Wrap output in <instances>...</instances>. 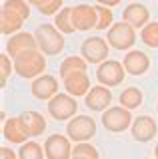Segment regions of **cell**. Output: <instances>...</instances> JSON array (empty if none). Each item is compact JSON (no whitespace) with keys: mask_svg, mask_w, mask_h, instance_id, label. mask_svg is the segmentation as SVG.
I'll return each instance as SVG.
<instances>
[{"mask_svg":"<svg viewBox=\"0 0 158 159\" xmlns=\"http://www.w3.org/2000/svg\"><path fill=\"white\" fill-rule=\"evenodd\" d=\"M12 62H14V72L24 80H36L46 70V58H44V54L38 48L20 54Z\"/></svg>","mask_w":158,"mask_h":159,"instance_id":"cell-1","label":"cell"},{"mask_svg":"<svg viewBox=\"0 0 158 159\" xmlns=\"http://www.w3.org/2000/svg\"><path fill=\"white\" fill-rule=\"evenodd\" d=\"M38 50L44 56H58L64 50V34L54 24H40L34 32Z\"/></svg>","mask_w":158,"mask_h":159,"instance_id":"cell-2","label":"cell"},{"mask_svg":"<svg viewBox=\"0 0 158 159\" xmlns=\"http://www.w3.org/2000/svg\"><path fill=\"white\" fill-rule=\"evenodd\" d=\"M106 42L110 44V48L114 50H130L136 42V28H132L128 22L120 20L114 22V26L106 32Z\"/></svg>","mask_w":158,"mask_h":159,"instance_id":"cell-3","label":"cell"},{"mask_svg":"<svg viewBox=\"0 0 158 159\" xmlns=\"http://www.w3.org/2000/svg\"><path fill=\"white\" fill-rule=\"evenodd\" d=\"M66 135L70 137L74 143L90 141V139L96 135V121L90 116H74L72 119H68Z\"/></svg>","mask_w":158,"mask_h":159,"instance_id":"cell-4","label":"cell"},{"mask_svg":"<svg viewBox=\"0 0 158 159\" xmlns=\"http://www.w3.org/2000/svg\"><path fill=\"white\" fill-rule=\"evenodd\" d=\"M78 111V102L70 93H56L50 102H48V113L56 121H66L72 119Z\"/></svg>","mask_w":158,"mask_h":159,"instance_id":"cell-5","label":"cell"},{"mask_svg":"<svg viewBox=\"0 0 158 159\" xmlns=\"http://www.w3.org/2000/svg\"><path fill=\"white\" fill-rule=\"evenodd\" d=\"M132 113L130 109L118 106V107H108L106 111H102V125L112 133H120L124 129L132 127Z\"/></svg>","mask_w":158,"mask_h":159,"instance_id":"cell-6","label":"cell"},{"mask_svg":"<svg viewBox=\"0 0 158 159\" xmlns=\"http://www.w3.org/2000/svg\"><path fill=\"white\" fill-rule=\"evenodd\" d=\"M126 76V70H124V64L118 62V60H106V62L98 64L96 68V78L102 86L106 88H114V86H120L122 80Z\"/></svg>","mask_w":158,"mask_h":159,"instance_id":"cell-7","label":"cell"},{"mask_svg":"<svg viewBox=\"0 0 158 159\" xmlns=\"http://www.w3.org/2000/svg\"><path fill=\"white\" fill-rule=\"evenodd\" d=\"M82 58L88 64H102L108 60V52H110V44L100 36H90L82 42L80 46Z\"/></svg>","mask_w":158,"mask_h":159,"instance_id":"cell-8","label":"cell"},{"mask_svg":"<svg viewBox=\"0 0 158 159\" xmlns=\"http://www.w3.org/2000/svg\"><path fill=\"white\" fill-rule=\"evenodd\" d=\"M72 139L68 135L54 133L44 141V153L46 159H72Z\"/></svg>","mask_w":158,"mask_h":159,"instance_id":"cell-9","label":"cell"},{"mask_svg":"<svg viewBox=\"0 0 158 159\" xmlns=\"http://www.w3.org/2000/svg\"><path fill=\"white\" fill-rule=\"evenodd\" d=\"M98 24V12L96 6L90 4H76L72 8V26L78 32H88V30L96 28Z\"/></svg>","mask_w":158,"mask_h":159,"instance_id":"cell-10","label":"cell"},{"mask_svg":"<svg viewBox=\"0 0 158 159\" xmlns=\"http://www.w3.org/2000/svg\"><path fill=\"white\" fill-rule=\"evenodd\" d=\"M36 48H38L36 36L30 34V32H16L14 36L8 38V42H6V54L12 60L18 58L24 52H28V50H36Z\"/></svg>","mask_w":158,"mask_h":159,"instance_id":"cell-11","label":"cell"},{"mask_svg":"<svg viewBox=\"0 0 158 159\" xmlns=\"http://www.w3.org/2000/svg\"><path fill=\"white\" fill-rule=\"evenodd\" d=\"M30 92L36 99H42V102H50V99L58 93V80L54 76H48V74H42L36 80H32Z\"/></svg>","mask_w":158,"mask_h":159,"instance_id":"cell-12","label":"cell"},{"mask_svg":"<svg viewBox=\"0 0 158 159\" xmlns=\"http://www.w3.org/2000/svg\"><path fill=\"white\" fill-rule=\"evenodd\" d=\"M130 131H132V137H134L136 141L148 143V141H152V139L156 137L158 125H156V121L150 116H138L134 121H132Z\"/></svg>","mask_w":158,"mask_h":159,"instance_id":"cell-13","label":"cell"},{"mask_svg":"<svg viewBox=\"0 0 158 159\" xmlns=\"http://www.w3.org/2000/svg\"><path fill=\"white\" fill-rule=\"evenodd\" d=\"M62 84H64V89L66 93H70L72 98H78V96H86L90 92V78H88L86 72H72L68 76L62 78Z\"/></svg>","mask_w":158,"mask_h":159,"instance_id":"cell-14","label":"cell"},{"mask_svg":"<svg viewBox=\"0 0 158 159\" xmlns=\"http://www.w3.org/2000/svg\"><path fill=\"white\" fill-rule=\"evenodd\" d=\"M84 103L90 111H104L112 103V93L106 86H94L90 88V92L84 96Z\"/></svg>","mask_w":158,"mask_h":159,"instance_id":"cell-15","label":"cell"},{"mask_svg":"<svg viewBox=\"0 0 158 159\" xmlns=\"http://www.w3.org/2000/svg\"><path fill=\"white\" fill-rule=\"evenodd\" d=\"M122 64H124L126 74L142 76V74H146L148 68H150V58H148L146 52H142V50H130L124 56V60H122Z\"/></svg>","mask_w":158,"mask_h":159,"instance_id":"cell-16","label":"cell"},{"mask_svg":"<svg viewBox=\"0 0 158 159\" xmlns=\"http://www.w3.org/2000/svg\"><path fill=\"white\" fill-rule=\"evenodd\" d=\"M122 20L128 22L132 28H144L148 26V20H150V12H148V8L144 4H138V2H132L128 4L124 8V12H122Z\"/></svg>","mask_w":158,"mask_h":159,"instance_id":"cell-17","label":"cell"},{"mask_svg":"<svg viewBox=\"0 0 158 159\" xmlns=\"http://www.w3.org/2000/svg\"><path fill=\"white\" fill-rule=\"evenodd\" d=\"M24 22H26V20H24L20 14H16L14 10L2 6V10H0V32L2 34H12L14 36L16 32H20Z\"/></svg>","mask_w":158,"mask_h":159,"instance_id":"cell-18","label":"cell"},{"mask_svg":"<svg viewBox=\"0 0 158 159\" xmlns=\"http://www.w3.org/2000/svg\"><path fill=\"white\" fill-rule=\"evenodd\" d=\"M18 117H20V121L24 125V131L28 133V137H36L46 129V119L38 111H22Z\"/></svg>","mask_w":158,"mask_h":159,"instance_id":"cell-19","label":"cell"},{"mask_svg":"<svg viewBox=\"0 0 158 159\" xmlns=\"http://www.w3.org/2000/svg\"><path fill=\"white\" fill-rule=\"evenodd\" d=\"M2 135L6 141H10V143H26V139H28V133L24 131V125H22V121H20V117H10V119H6L4 121V127H2Z\"/></svg>","mask_w":158,"mask_h":159,"instance_id":"cell-20","label":"cell"},{"mask_svg":"<svg viewBox=\"0 0 158 159\" xmlns=\"http://www.w3.org/2000/svg\"><path fill=\"white\" fill-rule=\"evenodd\" d=\"M118 99H120V106L126 107V109H136L142 106V99H144V96H142V92L138 88H126L122 89V93L118 96Z\"/></svg>","mask_w":158,"mask_h":159,"instance_id":"cell-21","label":"cell"},{"mask_svg":"<svg viewBox=\"0 0 158 159\" xmlns=\"http://www.w3.org/2000/svg\"><path fill=\"white\" fill-rule=\"evenodd\" d=\"M86 72L88 70V62L82 56H68L64 62L60 64V78L64 76H68V74H72V72Z\"/></svg>","mask_w":158,"mask_h":159,"instance_id":"cell-22","label":"cell"},{"mask_svg":"<svg viewBox=\"0 0 158 159\" xmlns=\"http://www.w3.org/2000/svg\"><path fill=\"white\" fill-rule=\"evenodd\" d=\"M54 26L60 30L62 34H74L76 28L72 26V8H62L54 16Z\"/></svg>","mask_w":158,"mask_h":159,"instance_id":"cell-23","label":"cell"},{"mask_svg":"<svg viewBox=\"0 0 158 159\" xmlns=\"http://www.w3.org/2000/svg\"><path fill=\"white\" fill-rule=\"evenodd\" d=\"M42 157H46V153H44L42 145L36 141H26L18 149V159H42Z\"/></svg>","mask_w":158,"mask_h":159,"instance_id":"cell-24","label":"cell"},{"mask_svg":"<svg viewBox=\"0 0 158 159\" xmlns=\"http://www.w3.org/2000/svg\"><path fill=\"white\" fill-rule=\"evenodd\" d=\"M96 12H98V24L96 30H110L114 26V14L108 6H102V4H96Z\"/></svg>","mask_w":158,"mask_h":159,"instance_id":"cell-25","label":"cell"},{"mask_svg":"<svg viewBox=\"0 0 158 159\" xmlns=\"http://www.w3.org/2000/svg\"><path fill=\"white\" fill-rule=\"evenodd\" d=\"M140 40L148 48H158V22H150L148 26L142 28Z\"/></svg>","mask_w":158,"mask_h":159,"instance_id":"cell-26","label":"cell"},{"mask_svg":"<svg viewBox=\"0 0 158 159\" xmlns=\"http://www.w3.org/2000/svg\"><path fill=\"white\" fill-rule=\"evenodd\" d=\"M2 6H6V8H10L14 10L16 14H20V16L24 20H28L30 18V4L26 2V0H4L2 2Z\"/></svg>","mask_w":158,"mask_h":159,"instance_id":"cell-27","label":"cell"},{"mask_svg":"<svg viewBox=\"0 0 158 159\" xmlns=\"http://www.w3.org/2000/svg\"><path fill=\"white\" fill-rule=\"evenodd\" d=\"M12 70H14V62H10V56H8V54H2V56H0V86L2 88L6 86Z\"/></svg>","mask_w":158,"mask_h":159,"instance_id":"cell-28","label":"cell"},{"mask_svg":"<svg viewBox=\"0 0 158 159\" xmlns=\"http://www.w3.org/2000/svg\"><path fill=\"white\" fill-rule=\"evenodd\" d=\"M72 155H82V157H88V159H98V149L92 145V143H76L72 149Z\"/></svg>","mask_w":158,"mask_h":159,"instance_id":"cell-29","label":"cell"},{"mask_svg":"<svg viewBox=\"0 0 158 159\" xmlns=\"http://www.w3.org/2000/svg\"><path fill=\"white\" fill-rule=\"evenodd\" d=\"M62 2L64 0H48V2H44L40 8V14H44V16H52V14H58L60 12V6H62Z\"/></svg>","mask_w":158,"mask_h":159,"instance_id":"cell-30","label":"cell"},{"mask_svg":"<svg viewBox=\"0 0 158 159\" xmlns=\"http://www.w3.org/2000/svg\"><path fill=\"white\" fill-rule=\"evenodd\" d=\"M0 159H18V153H14L10 147H0Z\"/></svg>","mask_w":158,"mask_h":159,"instance_id":"cell-31","label":"cell"},{"mask_svg":"<svg viewBox=\"0 0 158 159\" xmlns=\"http://www.w3.org/2000/svg\"><path fill=\"white\" fill-rule=\"evenodd\" d=\"M96 2L102 4V6H108V8H110V6H118L122 0H96Z\"/></svg>","mask_w":158,"mask_h":159,"instance_id":"cell-32","label":"cell"},{"mask_svg":"<svg viewBox=\"0 0 158 159\" xmlns=\"http://www.w3.org/2000/svg\"><path fill=\"white\" fill-rule=\"evenodd\" d=\"M26 2H28V4H32V6H36V8H40L44 2H48V0H26Z\"/></svg>","mask_w":158,"mask_h":159,"instance_id":"cell-33","label":"cell"},{"mask_svg":"<svg viewBox=\"0 0 158 159\" xmlns=\"http://www.w3.org/2000/svg\"><path fill=\"white\" fill-rule=\"evenodd\" d=\"M72 159H88V157H82V155H72Z\"/></svg>","mask_w":158,"mask_h":159,"instance_id":"cell-34","label":"cell"},{"mask_svg":"<svg viewBox=\"0 0 158 159\" xmlns=\"http://www.w3.org/2000/svg\"><path fill=\"white\" fill-rule=\"evenodd\" d=\"M154 155H156V159H158V143H156V149H154Z\"/></svg>","mask_w":158,"mask_h":159,"instance_id":"cell-35","label":"cell"},{"mask_svg":"<svg viewBox=\"0 0 158 159\" xmlns=\"http://www.w3.org/2000/svg\"><path fill=\"white\" fill-rule=\"evenodd\" d=\"M156 109H158V106H156Z\"/></svg>","mask_w":158,"mask_h":159,"instance_id":"cell-36","label":"cell"}]
</instances>
